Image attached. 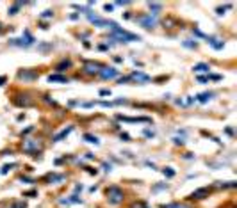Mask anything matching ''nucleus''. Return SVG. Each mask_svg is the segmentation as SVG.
I'll return each mask as SVG.
<instances>
[{
    "mask_svg": "<svg viewBox=\"0 0 237 208\" xmlns=\"http://www.w3.org/2000/svg\"><path fill=\"white\" fill-rule=\"evenodd\" d=\"M111 37H112L114 41H121V43H130V41H139V39H141L139 36H136V34H130V32L120 29V27H114V29H112V34H111Z\"/></svg>",
    "mask_w": 237,
    "mask_h": 208,
    "instance_id": "1",
    "label": "nucleus"
},
{
    "mask_svg": "<svg viewBox=\"0 0 237 208\" xmlns=\"http://www.w3.org/2000/svg\"><path fill=\"white\" fill-rule=\"evenodd\" d=\"M107 199L109 203H112V205H118V203H121L123 201V190L120 189V187H109L107 189Z\"/></svg>",
    "mask_w": 237,
    "mask_h": 208,
    "instance_id": "2",
    "label": "nucleus"
},
{
    "mask_svg": "<svg viewBox=\"0 0 237 208\" xmlns=\"http://www.w3.org/2000/svg\"><path fill=\"white\" fill-rule=\"evenodd\" d=\"M34 43V37L29 34V30H25V39H11V45H16V46H29V45Z\"/></svg>",
    "mask_w": 237,
    "mask_h": 208,
    "instance_id": "3",
    "label": "nucleus"
},
{
    "mask_svg": "<svg viewBox=\"0 0 237 208\" xmlns=\"http://www.w3.org/2000/svg\"><path fill=\"white\" fill-rule=\"evenodd\" d=\"M137 22L141 23L144 29H151V27L157 23V20H155V18L150 15V16H139V18H137Z\"/></svg>",
    "mask_w": 237,
    "mask_h": 208,
    "instance_id": "4",
    "label": "nucleus"
},
{
    "mask_svg": "<svg viewBox=\"0 0 237 208\" xmlns=\"http://www.w3.org/2000/svg\"><path fill=\"white\" fill-rule=\"evenodd\" d=\"M102 68H103V66L98 64V62H86V64H84V71L89 73V75H93V73H100Z\"/></svg>",
    "mask_w": 237,
    "mask_h": 208,
    "instance_id": "5",
    "label": "nucleus"
},
{
    "mask_svg": "<svg viewBox=\"0 0 237 208\" xmlns=\"http://www.w3.org/2000/svg\"><path fill=\"white\" fill-rule=\"evenodd\" d=\"M100 75H102V79H116L118 77V70H114V68H102L100 70Z\"/></svg>",
    "mask_w": 237,
    "mask_h": 208,
    "instance_id": "6",
    "label": "nucleus"
},
{
    "mask_svg": "<svg viewBox=\"0 0 237 208\" xmlns=\"http://www.w3.org/2000/svg\"><path fill=\"white\" fill-rule=\"evenodd\" d=\"M208 197V189H198L191 194V199H205Z\"/></svg>",
    "mask_w": 237,
    "mask_h": 208,
    "instance_id": "7",
    "label": "nucleus"
},
{
    "mask_svg": "<svg viewBox=\"0 0 237 208\" xmlns=\"http://www.w3.org/2000/svg\"><path fill=\"white\" fill-rule=\"evenodd\" d=\"M34 148H37V141H32V139H27V141H23V151L30 153V151L34 150Z\"/></svg>",
    "mask_w": 237,
    "mask_h": 208,
    "instance_id": "8",
    "label": "nucleus"
},
{
    "mask_svg": "<svg viewBox=\"0 0 237 208\" xmlns=\"http://www.w3.org/2000/svg\"><path fill=\"white\" fill-rule=\"evenodd\" d=\"M72 130H73V126H68V128H66V130H63V132H61L59 135H55V137H54V142H59L61 139H64V137L68 135L70 132H72Z\"/></svg>",
    "mask_w": 237,
    "mask_h": 208,
    "instance_id": "9",
    "label": "nucleus"
},
{
    "mask_svg": "<svg viewBox=\"0 0 237 208\" xmlns=\"http://www.w3.org/2000/svg\"><path fill=\"white\" fill-rule=\"evenodd\" d=\"M130 79L132 80H139V82H146V80H148V77H146V75H143V73H134V75H132V77H130Z\"/></svg>",
    "mask_w": 237,
    "mask_h": 208,
    "instance_id": "10",
    "label": "nucleus"
},
{
    "mask_svg": "<svg viewBox=\"0 0 237 208\" xmlns=\"http://www.w3.org/2000/svg\"><path fill=\"white\" fill-rule=\"evenodd\" d=\"M48 80H50V82H68V79H66V77H61V75H50Z\"/></svg>",
    "mask_w": 237,
    "mask_h": 208,
    "instance_id": "11",
    "label": "nucleus"
},
{
    "mask_svg": "<svg viewBox=\"0 0 237 208\" xmlns=\"http://www.w3.org/2000/svg\"><path fill=\"white\" fill-rule=\"evenodd\" d=\"M194 71H196V73L208 71V64H196V66H194Z\"/></svg>",
    "mask_w": 237,
    "mask_h": 208,
    "instance_id": "12",
    "label": "nucleus"
},
{
    "mask_svg": "<svg viewBox=\"0 0 237 208\" xmlns=\"http://www.w3.org/2000/svg\"><path fill=\"white\" fill-rule=\"evenodd\" d=\"M210 98H212V93H203V94H200V96H198V101L205 103V101H208Z\"/></svg>",
    "mask_w": 237,
    "mask_h": 208,
    "instance_id": "13",
    "label": "nucleus"
},
{
    "mask_svg": "<svg viewBox=\"0 0 237 208\" xmlns=\"http://www.w3.org/2000/svg\"><path fill=\"white\" fill-rule=\"evenodd\" d=\"M207 39H208V43L212 45L214 48H217V50H221V48H223V43H217V39H214V37H207Z\"/></svg>",
    "mask_w": 237,
    "mask_h": 208,
    "instance_id": "14",
    "label": "nucleus"
},
{
    "mask_svg": "<svg viewBox=\"0 0 237 208\" xmlns=\"http://www.w3.org/2000/svg\"><path fill=\"white\" fill-rule=\"evenodd\" d=\"M34 77H36V73H34V71H29V73L22 71V73H20V79H34Z\"/></svg>",
    "mask_w": 237,
    "mask_h": 208,
    "instance_id": "15",
    "label": "nucleus"
},
{
    "mask_svg": "<svg viewBox=\"0 0 237 208\" xmlns=\"http://www.w3.org/2000/svg\"><path fill=\"white\" fill-rule=\"evenodd\" d=\"M84 139H86L87 142H93V144H98V139H96V137H93V135H89V134H86V135H84Z\"/></svg>",
    "mask_w": 237,
    "mask_h": 208,
    "instance_id": "16",
    "label": "nucleus"
},
{
    "mask_svg": "<svg viewBox=\"0 0 237 208\" xmlns=\"http://www.w3.org/2000/svg\"><path fill=\"white\" fill-rule=\"evenodd\" d=\"M20 6H22V2H18V4H15L13 7L9 9V15H16V13H18V9H20Z\"/></svg>",
    "mask_w": 237,
    "mask_h": 208,
    "instance_id": "17",
    "label": "nucleus"
},
{
    "mask_svg": "<svg viewBox=\"0 0 237 208\" xmlns=\"http://www.w3.org/2000/svg\"><path fill=\"white\" fill-rule=\"evenodd\" d=\"M68 66H70V61H63V62L57 66V71H64V68H68Z\"/></svg>",
    "mask_w": 237,
    "mask_h": 208,
    "instance_id": "18",
    "label": "nucleus"
},
{
    "mask_svg": "<svg viewBox=\"0 0 237 208\" xmlns=\"http://www.w3.org/2000/svg\"><path fill=\"white\" fill-rule=\"evenodd\" d=\"M148 6H150V9H153V11H159V9H160V4H148Z\"/></svg>",
    "mask_w": 237,
    "mask_h": 208,
    "instance_id": "19",
    "label": "nucleus"
},
{
    "mask_svg": "<svg viewBox=\"0 0 237 208\" xmlns=\"http://www.w3.org/2000/svg\"><path fill=\"white\" fill-rule=\"evenodd\" d=\"M164 174H166V176H168V178H171V176H173V174H175V172H173L171 169H164Z\"/></svg>",
    "mask_w": 237,
    "mask_h": 208,
    "instance_id": "20",
    "label": "nucleus"
},
{
    "mask_svg": "<svg viewBox=\"0 0 237 208\" xmlns=\"http://www.w3.org/2000/svg\"><path fill=\"white\" fill-rule=\"evenodd\" d=\"M164 208H187V206H184V205H168Z\"/></svg>",
    "mask_w": 237,
    "mask_h": 208,
    "instance_id": "21",
    "label": "nucleus"
},
{
    "mask_svg": "<svg viewBox=\"0 0 237 208\" xmlns=\"http://www.w3.org/2000/svg\"><path fill=\"white\" fill-rule=\"evenodd\" d=\"M184 46H189V48H194L196 43H191V41H184Z\"/></svg>",
    "mask_w": 237,
    "mask_h": 208,
    "instance_id": "22",
    "label": "nucleus"
},
{
    "mask_svg": "<svg viewBox=\"0 0 237 208\" xmlns=\"http://www.w3.org/2000/svg\"><path fill=\"white\" fill-rule=\"evenodd\" d=\"M11 208H25V205H23V203H15Z\"/></svg>",
    "mask_w": 237,
    "mask_h": 208,
    "instance_id": "23",
    "label": "nucleus"
},
{
    "mask_svg": "<svg viewBox=\"0 0 237 208\" xmlns=\"http://www.w3.org/2000/svg\"><path fill=\"white\" fill-rule=\"evenodd\" d=\"M143 206H144L143 203H139V205H137V203H134V205H132L130 208H143Z\"/></svg>",
    "mask_w": 237,
    "mask_h": 208,
    "instance_id": "24",
    "label": "nucleus"
},
{
    "mask_svg": "<svg viewBox=\"0 0 237 208\" xmlns=\"http://www.w3.org/2000/svg\"><path fill=\"white\" fill-rule=\"evenodd\" d=\"M48 16H52V11H45V13H43V18H48Z\"/></svg>",
    "mask_w": 237,
    "mask_h": 208,
    "instance_id": "25",
    "label": "nucleus"
},
{
    "mask_svg": "<svg viewBox=\"0 0 237 208\" xmlns=\"http://www.w3.org/2000/svg\"><path fill=\"white\" fill-rule=\"evenodd\" d=\"M198 80H200L201 84H205V82H207V77H198Z\"/></svg>",
    "mask_w": 237,
    "mask_h": 208,
    "instance_id": "26",
    "label": "nucleus"
},
{
    "mask_svg": "<svg viewBox=\"0 0 237 208\" xmlns=\"http://www.w3.org/2000/svg\"><path fill=\"white\" fill-rule=\"evenodd\" d=\"M100 94H102V96H107V94H111V93H109L107 89H103V91H100Z\"/></svg>",
    "mask_w": 237,
    "mask_h": 208,
    "instance_id": "27",
    "label": "nucleus"
},
{
    "mask_svg": "<svg viewBox=\"0 0 237 208\" xmlns=\"http://www.w3.org/2000/svg\"><path fill=\"white\" fill-rule=\"evenodd\" d=\"M4 82H6V77H0V86H2Z\"/></svg>",
    "mask_w": 237,
    "mask_h": 208,
    "instance_id": "28",
    "label": "nucleus"
}]
</instances>
